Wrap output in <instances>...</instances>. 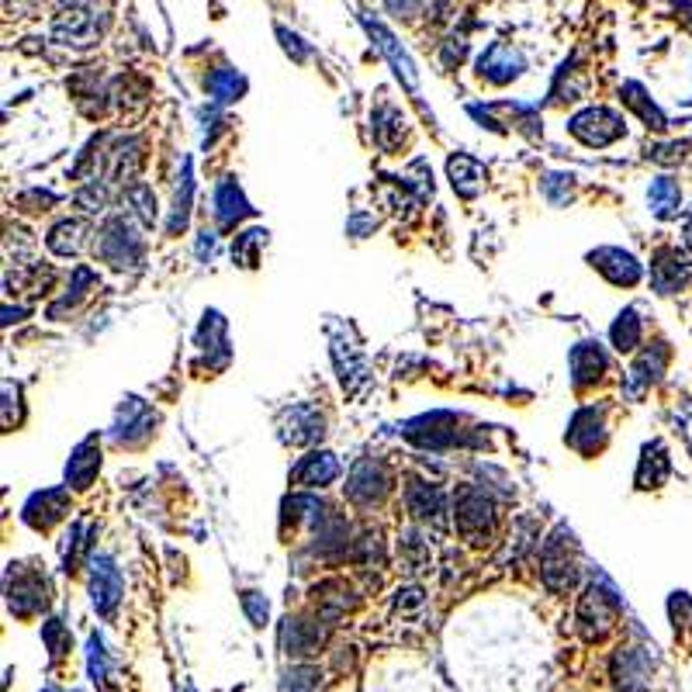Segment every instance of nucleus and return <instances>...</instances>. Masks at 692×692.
I'll return each mask as SVG.
<instances>
[{
    "label": "nucleus",
    "instance_id": "nucleus-1",
    "mask_svg": "<svg viewBox=\"0 0 692 692\" xmlns=\"http://www.w3.org/2000/svg\"><path fill=\"white\" fill-rule=\"evenodd\" d=\"M111 14L104 0H63L52 21V39L70 49H90L108 28Z\"/></svg>",
    "mask_w": 692,
    "mask_h": 692
},
{
    "label": "nucleus",
    "instance_id": "nucleus-2",
    "mask_svg": "<svg viewBox=\"0 0 692 692\" xmlns=\"http://www.w3.org/2000/svg\"><path fill=\"white\" fill-rule=\"evenodd\" d=\"M623 603L616 596V589L606 582V578H596V582L585 589L582 603H578V627H582L585 641H599L613 630V623L620 620Z\"/></svg>",
    "mask_w": 692,
    "mask_h": 692
},
{
    "label": "nucleus",
    "instance_id": "nucleus-3",
    "mask_svg": "<svg viewBox=\"0 0 692 692\" xmlns=\"http://www.w3.org/2000/svg\"><path fill=\"white\" fill-rule=\"evenodd\" d=\"M454 516H457V530H461V537L471 540V544H485V540L492 537L495 502H492V495H485V488H475V485L457 488Z\"/></svg>",
    "mask_w": 692,
    "mask_h": 692
},
{
    "label": "nucleus",
    "instance_id": "nucleus-4",
    "mask_svg": "<svg viewBox=\"0 0 692 692\" xmlns=\"http://www.w3.org/2000/svg\"><path fill=\"white\" fill-rule=\"evenodd\" d=\"M540 578L551 592H568L578 578V564H575V544H571V533L561 530L547 540L544 558H540Z\"/></svg>",
    "mask_w": 692,
    "mask_h": 692
},
{
    "label": "nucleus",
    "instance_id": "nucleus-5",
    "mask_svg": "<svg viewBox=\"0 0 692 692\" xmlns=\"http://www.w3.org/2000/svg\"><path fill=\"white\" fill-rule=\"evenodd\" d=\"M97 257L111 267L125 270V267H139L142 263V239L135 236V229L125 218H111L108 225L97 236Z\"/></svg>",
    "mask_w": 692,
    "mask_h": 692
},
{
    "label": "nucleus",
    "instance_id": "nucleus-6",
    "mask_svg": "<svg viewBox=\"0 0 692 692\" xmlns=\"http://www.w3.org/2000/svg\"><path fill=\"white\" fill-rule=\"evenodd\" d=\"M391 488V475L388 468L378 461V457H364V461H357L350 468V478H346V499L353 502V506H378L381 499L388 495Z\"/></svg>",
    "mask_w": 692,
    "mask_h": 692
},
{
    "label": "nucleus",
    "instance_id": "nucleus-7",
    "mask_svg": "<svg viewBox=\"0 0 692 692\" xmlns=\"http://www.w3.org/2000/svg\"><path fill=\"white\" fill-rule=\"evenodd\" d=\"M568 132L575 135L578 142H585V146L603 149L609 142L623 139V135H627V125H623V118L609 108H585L568 122Z\"/></svg>",
    "mask_w": 692,
    "mask_h": 692
},
{
    "label": "nucleus",
    "instance_id": "nucleus-8",
    "mask_svg": "<svg viewBox=\"0 0 692 692\" xmlns=\"http://www.w3.org/2000/svg\"><path fill=\"white\" fill-rule=\"evenodd\" d=\"M49 606V585L35 571H11L7 575V609L14 616H39Z\"/></svg>",
    "mask_w": 692,
    "mask_h": 692
},
{
    "label": "nucleus",
    "instance_id": "nucleus-9",
    "mask_svg": "<svg viewBox=\"0 0 692 692\" xmlns=\"http://www.w3.org/2000/svg\"><path fill=\"white\" fill-rule=\"evenodd\" d=\"M692 281V260L675 246H665V250L654 253L651 260V288L658 295H675Z\"/></svg>",
    "mask_w": 692,
    "mask_h": 692
},
{
    "label": "nucleus",
    "instance_id": "nucleus-10",
    "mask_svg": "<svg viewBox=\"0 0 692 692\" xmlns=\"http://www.w3.org/2000/svg\"><path fill=\"white\" fill-rule=\"evenodd\" d=\"M90 599L101 616H115L118 603H122V575L108 554L90 561Z\"/></svg>",
    "mask_w": 692,
    "mask_h": 692
},
{
    "label": "nucleus",
    "instance_id": "nucleus-11",
    "mask_svg": "<svg viewBox=\"0 0 692 692\" xmlns=\"http://www.w3.org/2000/svg\"><path fill=\"white\" fill-rule=\"evenodd\" d=\"M326 436V416L315 405H295L281 416V440L291 447H312Z\"/></svg>",
    "mask_w": 692,
    "mask_h": 692
},
{
    "label": "nucleus",
    "instance_id": "nucleus-12",
    "mask_svg": "<svg viewBox=\"0 0 692 692\" xmlns=\"http://www.w3.org/2000/svg\"><path fill=\"white\" fill-rule=\"evenodd\" d=\"M360 21H364V28H367V35L374 39V45H378L381 52L388 56V63H391V70H395V77L402 80L405 87H416L419 84V73H416V63L409 59V52L402 49V42L395 39V35L388 32L385 25H381L378 18H371V14H360Z\"/></svg>",
    "mask_w": 692,
    "mask_h": 692
},
{
    "label": "nucleus",
    "instance_id": "nucleus-13",
    "mask_svg": "<svg viewBox=\"0 0 692 692\" xmlns=\"http://www.w3.org/2000/svg\"><path fill=\"white\" fill-rule=\"evenodd\" d=\"M589 263L606 277L609 284H620V288H634L644 274V267L637 263L634 253L620 250V246H603V250L589 253Z\"/></svg>",
    "mask_w": 692,
    "mask_h": 692
},
{
    "label": "nucleus",
    "instance_id": "nucleus-14",
    "mask_svg": "<svg viewBox=\"0 0 692 692\" xmlns=\"http://www.w3.org/2000/svg\"><path fill=\"white\" fill-rule=\"evenodd\" d=\"M651 648H620L613 658V679L620 692H641L651 679Z\"/></svg>",
    "mask_w": 692,
    "mask_h": 692
},
{
    "label": "nucleus",
    "instance_id": "nucleus-15",
    "mask_svg": "<svg viewBox=\"0 0 692 692\" xmlns=\"http://www.w3.org/2000/svg\"><path fill=\"white\" fill-rule=\"evenodd\" d=\"M564 440H568V447H575L578 454H596V450L606 443V412L596 409V405L578 409Z\"/></svg>",
    "mask_w": 692,
    "mask_h": 692
},
{
    "label": "nucleus",
    "instance_id": "nucleus-16",
    "mask_svg": "<svg viewBox=\"0 0 692 692\" xmlns=\"http://www.w3.org/2000/svg\"><path fill=\"white\" fill-rule=\"evenodd\" d=\"M523 66H526L523 52L509 42H492L478 59V73L485 80H492V84H509V80H516L519 73H523Z\"/></svg>",
    "mask_w": 692,
    "mask_h": 692
},
{
    "label": "nucleus",
    "instance_id": "nucleus-17",
    "mask_svg": "<svg viewBox=\"0 0 692 692\" xmlns=\"http://www.w3.org/2000/svg\"><path fill=\"white\" fill-rule=\"evenodd\" d=\"M153 423H156V416L149 412V405L139 402V398H129V402L118 409V423H115V430H111V436H115L118 447H135V443H142L153 433Z\"/></svg>",
    "mask_w": 692,
    "mask_h": 692
},
{
    "label": "nucleus",
    "instance_id": "nucleus-18",
    "mask_svg": "<svg viewBox=\"0 0 692 692\" xmlns=\"http://www.w3.org/2000/svg\"><path fill=\"white\" fill-rule=\"evenodd\" d=\"M405 506L409 513L419 519V523H433V526H443V516H447V495L440 492L430 481H416L412 478L405 485Z\"/></svg>",
    "mask_w": 692,
    "mask_h": 692
},
{
    "label": "nucleus",
    "instance_id": "nucleus-19",
    "mask_svg": "<svg viewBox=\"0 0 692 692\" xmlns=\"http://www.w3.org/2000/svg\"><path fill=\"white\" fill-rule=\"evenodd\" d=\"M66 513H70V499H66L63 488H52V492H39L25 502V523L32 530H49L52 523H59Z\"/></svg>",
    "mask_w": 692,
    "mask_h": 692
},
{
    "label": "nucleus",
    "instance_id": "nucleus-20",
    "mask_svg": "<svg viewBox=\"0 0 692 692\" xmlns=\"http://www.w3.org/2000/svg\"><path fill=\"white\" fill-rule=\"evenodd\" d=\"M322 623V620H319ZM315 620H302V616H288L281 627V648L288 654H312L326 641V627Z\"/></svg>",
    "mask_w": 692,
    "mask_h": 692
},
{
    "label": "nucleus",
    "instance_id": "nucleus-21",
    "mask_svg": "<svg viewBox=\"0 0 692 692\" xmlns=\"http://www.w3.org/2000/svg\"><path fill=\"white\" fill-rule=\"evenodd\" d=\"M336 475H340L336 454H329V450H312V454L295 464L291 481L302 488H322V485H329V481H336Z\"/></svg>",
    "mask_w": 692,
    "mask_h": 692
},
{
    "label": "nucleus",
    "instance_id": "nucleus-22",
    "mask_svg": "<svg viewBox=\"0 0 692 692\" xmlns=\"http://www.w3.org/2000/svg\"><path fill=\"white\" fill-rule=\"evenodd\" d=\"M606 374V353L599 343H578L575 350H571V381H575L578 388L585 385H596V381H603Z\"/></svg>",
    "mask_w": 692,
    "mask_h": 692
},
{
    "label": "nucleus",
    "instance_id": "nucleus-23",
    "mask_svg": "<svg viewBox=\"0 0 692 692\" xmlns=\"http://www.w3.org/2000/svg\"><path fill=\"white\" fill-rule=\"evenodd\" d=\"M97 471H101V447H97V440L90 436V440H84L77 450H73L70 464H66V485L90 488V481L97 478Z\"/></svg>",
    "mask_w": 692,
    "mask_h": 692
},
{
    "label": "nucleus",
    "instance_id": "nucleus-24",
    "mask_svg": "<svg viewBox=\"0 0 692 692\" xmlns=\"http://www.w3.org/2000/svg\"><path fill=\"white\" fill-rule=\"evenodd\" d=\"M250 212H253V208H250V201L243 198L239 184L232 177H225L222 184H218V191H215V218L222 225H236L239 218H246Z\"/></svg>",
    "mask_w": 692,
    "mask_h": 692
},
{
    "label": "nucleus",
    "instance_id": "nucleus-25",
    "mask_svg": "<svg viewBox=\"0 0 692 692\" xmlns=\"http://www.w3.org/2000/svg\"><path fill=\"white\" fill-rule=\"evenodd\" d=\"M87 222H80V218H66V222H59L56 229L49 232V250L56 253V257H77L80 250L87 246Z\"/></svg>",
    "mask_w": 692,
    "mask_h": 692
},
{
    "label": "nucleus",
    "instance_id": "nucleus-26",
    "mask_svg": "<svg viewBox=\"0 0 692 692\" xmlns=\"http://www.w3.org/2000/svg\"><path fill=\"white\" fill-rule=\"evenodd\" d=\"M665 364H668V343H651L648 350L634 360V367H630V381H634L637 388H648L665 374Z\"/></svg>",
    "mask_w": 692,
    "mask_h": 692
},
{
    "label": "nucleus",
    "instance_id": "nucleus-27",
    "mask_svg": "<svg viewBox=\"0 0 692 692\" xmlns=\"http://www.w3.org/2000/svg\"><path fill=\"white\" fill-rule=\"evenodd\" d=\"M447 170H450V184H454V191L461 194V198H475L481 191L485 170H481L478 160H471V156H454V160L447 163Z\"/></svg>",
    "mask_w": 692,
    "mask_h": 692
},
{
    "label": "nucleus",
    "instance_id": "nucleus-28",
    "mask_svg": "<svg viewBox=\"0 0 692 692\" xmlns=\"http://www.w3.org/2000/svg\"><path fill=\"white\" fill-rule=\"evenodd\" d=\"M668 478V454L661 443H648L641 454V468H637V488H661Z\"/></svg>",
    "mask_w": 692,
    "mask_h": 692
},
{
    "label": "nucleus",
    "instance_id": "nucleus-29",
    "mask_svg": "<svg viewBox=\"0 0 692 692\" xmlns=\"http://www.w3.org/2000/svg\"><path fill=\"white\" fill-rule=\"evenodd\" d=\"M205 90L212 101L229 104V101H239V94L246 90V80L232 66H218V70H212V77L205 80Z\"/></svg>",
    "mask_w": 692,
    "mask_h": 692
},
{
    "label": "nucleus",
    "instance_id": "nucleus-30",
    "mask_svg": "<svg viewBox=\"0 0 692 692\" xmlns=\"http://www.w3.org/2000/svg\"><path fill=\"white\" fill-rule=\"evenodd\" d=\"M648 201H651V212L658 218H675L682 205V191L672 177H658V180H651Z\"/></svg>",
    "mask_w": 692,
    "mask_h": 692
},
{
    "label": "nucleus",
    "instance_id": "nucleus-31",
    "mask_svg": "<svg viewBox=\"0 0 692 692\" xmlns=\"http://www.w3.org/2000/svg\"><path fill=\"white\" fill-rule=\"evenodd\" d=\"M623 101H627V108H634L637 115L644 118V125H648V129H654V132H665L668 129L665 115H661L658 104L651 101L648 90H644L641 84H623Z\"/></svg>",
    "mask_w": 692,
    "mask_h": 692
},
{
    "label": "nucleus",
    "instance_id": "nucleus-32",
    "mask_svg": "<svg viewBox=\"0 0 692 692\" xmlns=\"http://www.w3.org/2000/svg\"><path fill=\"white\" fill-rule=\"evenodd\" d=\"M609 340H613V346L620 353L637 350V343H641V319H637L634 308H623V312L616 315L613 329H609Z\"/></svg>",
    "mask_w": 692,
    "mask_h": 692
},
{
    "label": "nucleus",
    "instance_id": "nucleus-33",
    "mask_svg": "<svg viewBox=\"0 0 692 692\" xmlns=\"http://www.w3.org/2000/svg\"><path fill=\"white\" fill-rule=\"evenodd\" d=\"M371 129H374V142L381 149H395L402 142V115L395 108H378L371 118Z\"/></svg>",
    "mask_w": 692,
    "mask_h": 692
},
{
    "label": "nucleus",
    "instance_id": "nucleus-34",
    "mask_svg": "<svg viewBox=\"0 0 692 692\" xmlns=\"http://www.w3.org/2000/svg\"><path fill=\"white\" fill-rule=\"evenodd\" d=\"M263 239H267L263 229H250V232H243V236H236V243H232V260H236L239 267H257Z\"/></svg>",
    "mask_w": 692,
    "mask_h": 692
},
{
    "label": "nucleus",
    "instance_id": "nucleus-35",
    "mask_svg": "<svg viewBox=\"0 0 692 692\" xmlns=\"http://www.w3.org/2000/svg\"><path fill=\"white\" fill-rule=\"evenodd\" d=\"M398 551H402V558L412 571H423L426 564H430V547H426V540L419 537L416 530H405L402 537H398Z\"/></svg>",
    "mask_w": 692,
    "mask_h": 692
},
{
    "label": "nucleus",
    "instance_id": "nucleus-36",
    "mask_svg": "<svg viewBox=\"0 0 692 692\" xmlns=\"http://www.w3.org/2000/svg\"><path fill=\"white\" fill-rule=\"evenodd\" d=\"M322 686V675L319 668L312 665H295L284 672V682H281V692H319Z\"/></svg>",
    "mask_w": 692,
    "mask_h": 692
},
{
    "label": "nucleus",
    "instance_id": "nucleus-37",
    "mask_svg": "<svg viewBox=\"0 0 692 692\" xmlns=\"http://www.w3.org/2000/svg\"><path fill=\"white\" fill-rule=\"evenodd\" d=\"M191 163H184V180L177 187V201H173V218H170V232L187 229V215H191Z\"/></svg>",
    "mask_w": 692,
    "mask_h": 692
},
{
    "label": "nucleus",
    "instance_id": "nucleus-38",
    "mask_svg": "<svg viewBox=\"0 0 692 692\" xmlns=\"http://www.w3.org/2000/svg\"><path fill=\"white\" fill-rule=\"evenodd\" d=\"M125 198L135 205V212H139L142 222H146V225L156 222V198H153V191H149L146 184H132L129 191H125Z\"/></svg>",
    "mask_w": 692,
    "mask_h": 692
},
{
    "label": "nucleus",
    "instance_id": "nucleus-39",
    "mask_svg": "<svg viewBox=\"0 0 692 692\" xmlns=\"http://www.w3.org/2000/svg\"><path fill=\"white\" fill-rule=\"evenodd\" d=\"M42 641L49 644L52 658H63V654L70 651V634H66L63 623H59V620H45L42 623Z\"/></svg>",
    "mask_w": 692,
    "mask_h": 692
},
{
    "label": "nucleus",
    "instance_id": "nucleus-40",
    "mask_svg": "<svg viewBox=\"0 0 692 692\" xmlns=\"http://www.w3.org/2000/svg\"><path fill=\"white\" fill-rule=\"evenodd\" d=\"M243 609H246V616L253 620V627H263V623H267L270 606H267V599H263L260 592L246 589V592H243Z\"/></svg>",
    "mask_w": 692,
    "mask_h": 692
},
{
    "label": "nucleus",
    "instance_id": "nucleus-41",
    "mask_svg": "<svg viewBox=\"0 0 692 692\" xmlns=\"http://www.w3.org/2000/svg\"><path fill=\"white\" fill-rule=\"evenodd\" d=\"M90 675H94V682L108 679V654H104L101 637H90Z\"/></svg>",
    "mask_w": 692,
    "mask_h": 692
},
{
    "label": "nucleus",
    "instance_id": "nucleus-42",
    "mask_svg": "<svg viewBox=\"0 0 692 692\" xmlns=\"http://www.w3.org/2000/svg\"><path fill=\"white\" fill-rule=\"evenodd\" d=\"M277 35H281V45H284V52H288V56H295V63H305L308 59V45L298 39V35H291L288 28H277Z\"/></svg>",
    "mask_w": 692,
    "mask_h": 692
},
{
    "label": "nucleus",
    "instance_id": "nucleus-43",
    "mask_svg": "<svg viewBox=\"0 0 692 692\" xmlns=\"http://www.w3.org/2000/svg\"><path fill=\"white\" fill-rule=\"evenodd\" d=\"M686 142H672V146H654L651 149V160H658V163H679V160H686Z\"/></svg>",
    "mask_w": 692,
    "mask_h": 692
},
{
    "label": "nucleus",
    "instance_id": "nucleus-44",
    "mask_svg": "<svg viewBox=\"0 0 692 692\" xmlns=\"http://www.w3.org/2000/svg\"><path fill=\"white\" fill-rule=\"evenodd\" d=\"M423 4H426V0H385V7L391 14H405V18H409V14H416Z\"/></svg>",
    "mask_w": 692,
    "mask_h": 692
},
{
    "label": "nucleus",
    "instance_id": "nucleus-45",
    "mask_svg": "<svg viewBox=\"0 0 692 692\" xmlns=\"http://www.w3.org/2000/svg\"><path fill=\"white\" fill-rule=\"evenodd\" d=\"M686 232H689V243H692V215H689V229Z\"/></svg>",
    "mask_w": 692,
    "mask_h": 692
},
{
    "label": "nucleus",
    "instance_id": "nucleus-46",
    "mask_svg": "<svg viewBox=\"0 0 692 692\" xmlns=\"http://www.w3.org/2000/svg\"><path fill=\"white\" fill-rule=\"evenodd\" d=\"M45 692H59V689H45Z\"/></svg>",
    "mask_w": 692,
    "mask_h": 692
}]
</instances>
